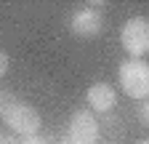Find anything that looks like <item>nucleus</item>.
<instances>
[{"label":"nucleus","instance_id":"9","mask_svg":"<svg viewBox=\"0 0 149 144\" xmlns=\"http://www.w3.org/2000/svg\"><path fill=\"white\" fill-rule=\"evenodd\" d=\"M139 120H141L144 125H149V99H144V101L139 104Z\"/></svg>","mask_w":149,"mask_h":144},{"label":"nucleus","instance_id":"6","mask_svg":"<svg viewBox=\"0 0 149 144\" xmlns=\"http://www.w3.org/2000/svg\"><path fill=\"white\" fill-rule=\"evenodd\" d=\"M88 107L93 112H109V110H115V104H117V96H115V88H112L109 83H93L88 88Z\"/></svg>","mask_w":149,"mask_h":144},{"label":"nucleus","instance_id":"7","mask_svg":"<svg viewBox=\"0 0 149 144\" xmlns=\"http://www.w3.org/2000/svg\"><path fill=\"white\" fill-rule=\"evenodd\" d=\"M13 104H16V96L11 91H3V88H0V120H3V115L11 110Z\"/></svg>","mask_w":149,"mask_h":144},{"label":"nucleus","instance_id":"13","mask_svg":"<svg viewBox=\"0 0 149 144\" xmlns=\"http://www.w3.org/2000/svg\"><path fill=\"white\" fill-rule=\"evenodd\" d=\"M136 144H149V139H141V141H136Z\"/></svg>","mask_w":149,"mask_h":144},{"label":"nucleus","instance_id":"2","mask_svg":"<svg viewBox=\"0 0 149 144\" xmlns=\"http://www.w3.org/2000/svg\"><path fill=\"white\" fill-rule=\"evenodd\" d=\"M3 123L8 125V131L13 136H35V134H40V112L35 110L32 104H24V101H16L11 110L3 115Z\"/></svg>","mask_w":149,"mask_h":144},{"label":"nucleus","instance_id":"10","mask_svg":"<svg viewBox=\"0 0 149 144\" xmlns=\"http://www.w3.org/2000/svg\"><path fill=\"white\" fill-rule=\"evenodd\" d=\"M8 67H11V59H8V53L0 48V78H3L6 72H8Z\"/></svg>","mask_w":149,"mask_h":144},{"label":"nucleus","instance_id":"8","mask_svg":"<svg viewBox=\"0 0 149 144\" xmlns=\"http://www.w3.org/2000/svg\"><path fill=\"white\" fill-rule=\"evenodd\" d=\"M22 144H51V136H43V134H35V136H24Z\"/></svg>","mask_w":149,"mask_h":144},{"label":"nucleus","instance_id":"4","mask_svg":"<svg viewBox=\"0 0 149 144\" xmlns=\"http://www.w3.org/2000/svg\"><path fill=\"white\" fill-rule=\"evenodd\" d=\"M99 134H101V125H99L96 115L88 110H77L67 123L69 144H99Z\"/></svg>","mask_w":149,"mask_h":144},{"label":"nucleus","instance_id":"11","mask_svg":"<svg viewBox=\"0 0 149 144\" xmlns=\"http://www.w3.org/2000/svg\"><path fill=\"white\" fill-rule=\"evenodd\" d=\"M0 144H22V139L13 136V134H3L0 131Z\"/></svg>","mask_w":149,"mask_h":144},{"label":"nucleus","instance_id":"12","mask_svg":"<svg viewBox=\"0 0 149 144\" xmlns=\"http://www.w3.org/2000/svg\"><path fill=\"white\" fill-rule=\"evenodd\" d=\"M107 3H104V0H91V3H88V8H93V11H96V8H104Z\"/></svg>","mask_w":149,"mask_h":144},{"label":"nucleus","instance_id":"14","mask_svg":"<svg viewBox=\"0 0 149 144\" xmlns=\"http://www.w3.org/2000/svg\"><path fill=\"white\" fill-rule=\"evenodd\" d=\"M59 144H69V139H61V141H59Z\"/></svg>","mask_w":149,"mask_h":144},{"label":"nucleus","instance_id":"5","mask_svg":"<svg viewBox=\"0 0 149 144\" xmlns=\"http://www.w3.org/2000/svg\"><path fill=\"white\" fill-rule=\"evenodd\" d=\"M69 27H72V32L77 35V38H99L101 29H104V16L99 11H93V8L85 6V8L72 13Z\"/></svg>","mask_w":149,"mask_h":144},{"label":"nucleus","instance_id":"15","mask_svg":"<svg viewBox=\"0 0 149 144\" xmlns=\"http://www.w3.org/2000/svg\"><path fill=\"white\" fill-rule=\"evenodd\" d=\"M104 144H117V141H104Z\"/></svg>","mask_w":149,"mask_h":144},{"label":"nucleus","instance_id":"1","mask_svg":"<svg viewBox=\"0 0 149 144\" xmlns=\"http://www.w3.org/2000/svg\"><path fill=\"white\" fill-rule=\"evenodd\" d=\"M117 78L130 99H149V64L144 59H125L117 69Z\"/></svg>","mask_w":149,"mask_h":144},{"label":"nucleus","instance_id":"3","mask_svg":"<svg viewBox=\"0 0 149 144\" xmlns=\"http://www.w3.org/2000/svg\"><path fill=\"white\" fill-rule=\"evenodd\" d=\"M120 43L125 53H130V59H141L144 53H149V19L144 16L128 19L120 29Z\"/></svg>","mask_w":149,"mask_h":144}]
</instances>
